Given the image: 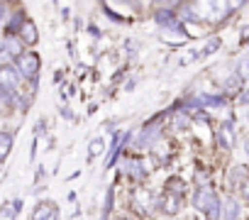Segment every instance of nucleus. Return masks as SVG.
Returning a JSON list of instances; mask_svg holds the SVG:
<instances>
[{"label": "nucleus", "instance_id": "nucleus-4", "mask_svg": "<svg viewBox=\"0 0 249 220\" xmlns=\"http://www.w3.org/2000/svg\"><path fill=\"white\" fill-rule=\"evenodd\" d=\"M20 86V73L15 66H0V91H10L15 93V88Z\"/></svg>", "mask_w": 249, "mask_h": 220}, {"label": "nucleus", "instance_id": "nucleus-17", "mask_svg": "<svg viewBox=\"0 0 249 220\" xmlns=\"http://www.w3.org/2000/svg\"><path fill=\"white\" fill-rule=\"evenodd\" d=\"M242 191H244V196L249 198V179H244V183H242Z\"/></svg>", "mask_w": 249, "mask_h": 220}, {"label": "nucleus", "instance_id": "nucleus-3", "mask_svg": "<svg viewBox=\"0 0 249 220\" xmlns=\"http://www.w3.org/2000/svg\"><path fill=\"white\" fill-rule=\"evenodd\" d=\"M0 56L3 59H18L22 56V42L18 39V35H8L0 42Z\"/></svg>", "mask_w": 249, "mask_h": 220}, {"label": "nucleus", "instance_id": "nucleus-1", "mask_svg": "<svg viewBox=\"0 0 249 220\" xmlns=\"http://www.w3.org/2000/svg\"><path fill=\"white\" fill-rule=\"evenodd\" d=\"M39 66H42V59H39V54H35V52H27V54H22V56L15 59L18 73H20L22 78H27V81H37Z\"/></svg>", "mask_w": 249, "mask_h": 220}, {"label": "nucleus", "instance_id": "nucleus-9", "mask_svg": "<svg viewBox=\"0 0 249 220\" xmlns=\"http://www.w3.org/2000/svg\"><path fill=\"white\" fill-rule=\"evenodd\" d=\"M124 169H127V174H130L132 179H144V176H147L144 162H142L140 157H132V159L127 162V166H124Z\"/></svg>", "mask_w": 249, "mask_h": 220}, {"label": "nucleus", "instance_id": "nucleus-10", "mask_svg": "<svg viewBox=\"0 0 249 220\" xmlns=\"http://www.w3.org/2000/svg\"><path fill=\"white\" fill-rule=\"evenodd\" d=\"M10 149H13V135L10 132H0V164L10 157Z\"/></svg>", "mask_w": 249, "mask_h": 220}, {"label": "nucleus", "instance_id": "nucleus-5", "mask_svg": "<svg viewBox=\"0 0 249 220\" xmlns=\"http://www.w3.org/2000/svg\"><path fill=\"white\" fill-rule=\"evenodd\" d=\"M18 39H20L22 44H35V42L39 39L37 25H35L30 18H25V20H22V25L18 27Z\"/></svg>", "mask_w": 249, "mask_h": 220}, {"label": "nucleus", "instance_id": "nucleus-19", "mask_svg": "<svg viewBox=\"0 0 249 220\" xmlns=\"http://www.w3.org/2000/svg\"><path fill=\"white\" fill-rule=\"evenodd\" d=\"M247 152H249V137H247Z\"/></svg>", "mask_w": 249, "mask_h": 220}, {"label": "nucleus", "instance_id": "nucleus-6", "mask_svg": "<svg viewBox=\"0 0 249 220\" xmlns=\"http://www.w3.org/2000/svg\"><path fill=\"white\" fill-rule=\"evenodd\" d=\"M59 218V208H56V203H52V201H39L37 205H35V215H32V220H56Z\"/></svg>", "mask_w": 249, "mask_h": 220}, {"label": "nucleus", "instance_id": "nucleus-18", "mask_svg": "<svg viewBox=\"0 0 249 220\" xmlns=\"http://www.w3.org/2000/svg\"><path fill=\"white\" fill-rule=\"evenodd\" d=\"M242 103H249V88H247V91L242 93Z\"/></svg>", "mask_w": 249, "mask_h": 220}, {"label": "nucleus", "instance_id": "nucleus-2", "mask_svg": "<svg viewBox=\"0 0 249 220\" xmlns=\"http://www.w3.org/2000/svg\"><path fill=\"white\" fill-rule=\"evenodd\" d=\"M196 208L203 210V213H208L210 220H217V218H220V198H217L210 188L198 191V196H196Z\"/></svg>", "mask_w": 249, "mask_h": 220}, {"label": "nucleus", "instance_id": "nucleus-13", "mask_svg": "<svg viewBox=\"0 0 249 220\" xmlns=\"http://www.w3.org/2000/svg\"><path fill=\"white\" fill-rule=\"evenodd\" d=\"M103 152H105V140H103V137L90 140V145H88V157H90V159H95V157H100Z\"/></svg>", "mask_w": 249, "mask_h": 220}, {"label": "nucleus", "instance_id": "nucleus-16", "mask_svg": "<svg viewBox=\"0 0 249 220\" xmlns=\"http://www.w3.org/2000/svg\"><path fill=\"white\" fill-rule=\"evenodd\" d=\"M5 18H8V5L0 3V22H5Z\"/></svg>", "mask_w": 249, "mask_h": 220}, {"label": "nucleus", "instance_id": "nucleus-7", "mask_svg": "<svg viewBox=\"0 0 249 220\" xmlns=\"http://www.w3.org/2000/svg\"><path fill=\"white\" fill-rule=\"evenodd\" d=\"M22 208V201H5L3 205H0V220H15L18 210Z\"/></svg>", "mask_w": 249, "mask_h": 220}, {"label": "nucleus", "instance_id": "nucleus-12", "mask_svg": "<svg viewBox=\"0 0 249 220\" xmlns=\"http://www.w3.org/2000/svg\"><path fill=\"white\" fill-rule=\"evenodd\" d=\"M222 215H225V220H237V215H239V203H237L234 198H227V201H225V208H222Z\"/></svg>", "mask_w": 249, "mask_h": 220}, {"label": "nucleus", "instance_id": "nucleus-8", "mask_svg": "<svg viewBox=\"0 0 249 220\" xmlns=\"http://www.w3.org/2000/svg\"><path fill=\"white\" fill-rule=\"evenodd\" d=\"M157 137H159V123H157V125L149 123V125L142 130V137L137 140V147H147V145H152Z\"/></svg>", "mask_w": 249, "mask_h": 220}, {"label": "nucleus", "instance_id": "nucleus-14", "mask_svg": "<svg viewBox=\"0 0 249 220\" xmlns=\"http://www.w3.org/2000/svg\"><path fill=\"white\" fill-rule=\"evenodd\" d=\"M217 47H220V39H210V42L203 47V52H200V54H203V56H208V54H213Z\"/></svg>", "mask_w": 249, "mask_h": 220}, {"label": "nucleus", "instance_id": "nucleus-15", "mask_svg": "<svg viewBox=\"0 0 249 220\" xmlns=\"http://www.w3.org/2000/svg\"><path fill=\"white\" fill-rule=\"evenodd\" d=\"M239 76H244V78H249V59H244V61L239 64Z\"/></svg>", "mask_w": 249, "mask_h": 220}, {"label": "nucleus", "instance_id": "nucleus-11", "mask_svg": "<svg viewBox=\"0 0 249 220\" xmlns=\"http://www.w3.org/2000/svg\"><path fill=\"white\" fill-rule=\"evenodd\" d=\"M220 142H222V147H232L234 145V128H232V123H225L222 128H220Z\"/></svg>", "mask_w": 249, "mask_h": 220}]
</instances>
